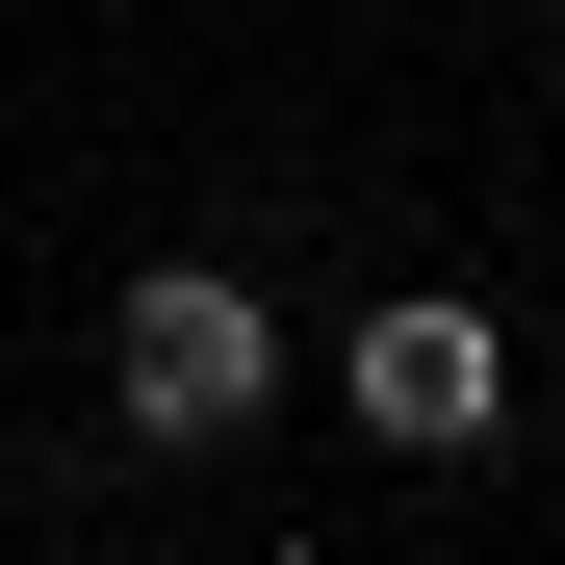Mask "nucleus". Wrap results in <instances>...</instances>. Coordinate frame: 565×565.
Wrapping results in <instances>:
<instances>
[{
	"mask_svg": "<svg viewBox=\"0 0 565 565\" xmlns=\"http://www.w3.org/2000/svg\"><path fill=\"white\" fill-rule=\"evenodd\" d=\"M104 412H129L154 462H232V437L282 412V309H257L232 257H154L129 309H104Z\"/></svg>",
	"mask_w": 565,
	"mask_h": 565,
	"instance_id": "f257e3e1",
	"label": "nucleus"
},
{
	"mask_svg": "<svg viewBox=\"0 0 565 565\" xmlns=\"http://www.w3.org/2000/svg\"><path fill=\"white\" fill-rule=\"evenodd\" d=\"M334 412L386 437V462H489L514 437V334L462 309V282H386V309L334 334Z\"/></svg>",
	"mask_w": 565,
	"mask_h": 565,
	"instance_id": "f03ea898",
	"label": "nucleus"
}]
</instances>
